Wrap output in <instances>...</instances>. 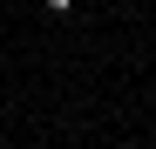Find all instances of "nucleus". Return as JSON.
Instances as JSON below:
<instances>
[{
  "label": "nucleus",
  "mask_w": 156,
  "mask_h": 149,
  "mask_svg": "<svg viewBox=\"0 0 156 149\" xmlns=\"http://www.w3.org/2000/svg\"><path fill=\"white\" fill-rule=\"evenodd\" d=\"M41 7H48V14H68V7H75V0H41Z\"/></svg>",
  "instance_id": "nucleus-1"
}]
</instances>
